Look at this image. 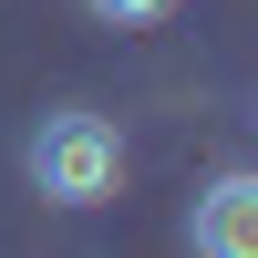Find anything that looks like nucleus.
<instances>
[{"instance_id": "f257e3e1", "label": "nucleus", "mask_w": 258, "mask_h": 258, "mask_svg": "<svg viewBox=\"0 0 258 258\" xmlns=\"http://www.w3.org/2000/svg\"><path fill=\"white\" fill-rule=\"evenodd\" d=\"M31 197L52 207H103L124 197V135L103 114H83V103H62V114L31 124Z\"/></svg>"}, {"instance_id": "f03ea898", "label": "nucleus", "mask_w": 258, "mask_h": 258, "mask_svg": "<svg viewBox=\"0 0 258 258\" xmlns=\"http://www.w3.org/2000/svg\"><path fill=\"white\" fill-rule=\"evenodd\" d=\"M186 248H197V258H258V165H227V176L197 186Z\"/></svg>"}, {"instance_id": "7ed1b4c3", "label": "nucleus", "mask_w": 258, "mask_h": 258, "mask_svg": "<svg viewBox=\"0 0 258 258\" xmlns=\"http://www.w3.org/2000/svg\"><path fill=\"white\" fill-rule=\"evenodd\" d=\"M93 21H114V31H155V21H176V0H83Z\"/></svg>"}]
</instances>
